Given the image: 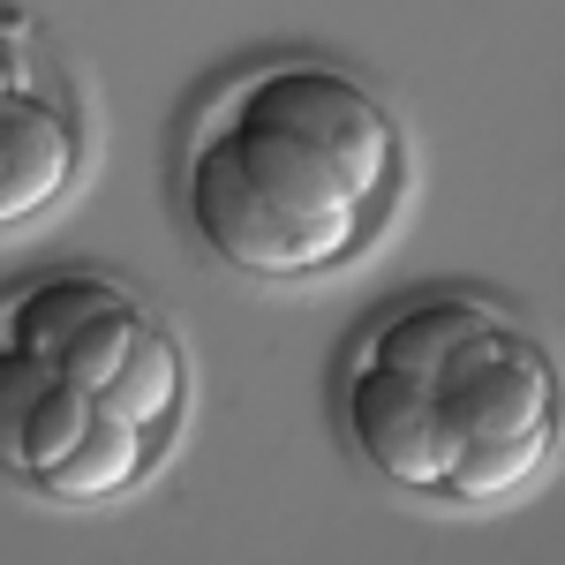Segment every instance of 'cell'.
<instances>
[{
  "label": "cell",
  "instance_id": "6da1fadb",
  "mask_svg": "<svg viewBox=\"0 0 565 565\" xmlns=\"http://www.w3.org/2000/svg\"><path fill=\"white\" fill-rule=\"evenodd\" d=\"M407 174L385 98L324 61L249 68L189 136V218L249 279L302 287L377 242Z\"/></svg>",
  "mask_w": 565,
  "mask_h": 565
},
{
  "label": "cell",
  "instance_id": "7a4b0ae2",
  "mask_svg": "<svg viewBox=\"0 0 565 565\" xmlns=\"http://www.w3.org/2000/svg\"><path fill=\"white\" fill-rule=\"evenodd\" d=\"M340 407L354 452L385 482L498 505L551 468L558 362L482 295H423L362 332Z\"/></svg>",
  "mask_w": 565,
  "mask_h": 565
},
{
  "label": "cell",
  "instance_id": "3957f363",
  "mask_svg": "<svg viewBox=\"0 0 565 565\" xmlns=\"http://www.w3.org/2000/svg\"><path fill=\"white\" fill-rule=\"evenodd\" d=\"M174 332H159L129 287L61 271L23 287L0 348V437L15 476L61 505H106L151 476L181 437Z\"/></svg>",
  "mask_w": 565,
  "mask_h": 565
},
{
  "label": "cell",
  "instance_id": "277c9868",
  "mask_svg": "<svg viewBox=\"0 0 565 565\" xmlns=\"http://www.w3.org/2000/svg\"><path fill=\"white\" fill-rule=\"evenodd\" d=\"M76 174V136L45 98H0V218H39Z\"/></svg>",
  "mask_w": 565,
  "mask_h": 565
}]
</instances>
